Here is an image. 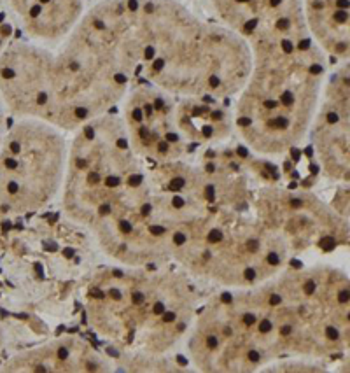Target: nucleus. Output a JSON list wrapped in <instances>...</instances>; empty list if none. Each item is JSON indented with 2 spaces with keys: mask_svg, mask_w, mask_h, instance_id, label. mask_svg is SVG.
I'll return each instance as SVG.
<instances>
[{
  "mask_svg": "<svg viewBox=\"0 0 350 373\" xmlns=\"http://www.w3.org/2000/svg\"><path fill=\"white\" fill-rule=\"evenodd\" d=\"M289 203H291V207H292V208H299V207L303 205V201H301L299 198H292V200H291Z\"/></svg>",
  "mask_w": 350,
  "mask_h": 373,
  "instance_id": "obj_27",
  "label": "nucleus"
},
{
  "mask_svg": "<svg viewBox=\"0 0 350 373\" xmlns=\"http://www.w3.org/2000/svg\"><path fill=\"white\" fill-rule=\"evenodd\" d=\"M205 198L208 201H214L215 200V186L214 184H207L205 186Z\"/></svg>",
  "mask_w": 350,
  "mask_h": 373,
  "instance_id": "obj_8",
  "label": "nucleus"
},
{
  "mask_svg": "<svg viewBox=\"0 0 350 373\" xmlns=\"http://www.w3.org/2000/svg\"><path fill=\"white\" fill-rule=\"evenodd\" d=\"M326 335H328V336H329L331 340H338V336H340V335H338V331H336L335 328H331V326H329V328L326 329Z\"/></svg>",
  "mask_w": 350,
  "mask_h": 373,
  "instance_id": "obj_15",
  "label": "nucleus"
},
{
  "mask_svg": "<svg viewBox=\"0 0 350 373\" xmlns=\"http://www.w3.org/2000/svg\"><path fill=\"white\" fill-rule=\"evenodd\" d=\"M130 39L142 46L149 74L160 84L186 93H229L249 74L245 46L201 25L170 0H126Z\"/></svg>",
  "mask_w": 350,
  "mask_h": 373,
  "instance_id": "obj_1",
  "label": "nucleus"
},
{
  "mask_svg": "<svg viewBox=\"0 0 350 373\" xmlns=\"http://www.w3.org/2000/svg\"><path fill=\"white\" fill-rule=\"evenodd\" d=\"M221 238H222V233H221L219 229H212V231L208 233V242H212V244L219 242Z\"/></svg>",
  "mask_w": 350,
  "mask_h": 373,
  "instance_id": "obj_9",
  "label": "nucleus"
},
{
  "mask_svg": "<svg viewBox=\"0 0 350 373\" xmlns=\"http://www.w3.org/2000/svg\"><path fill=\"white\" fill-rule=\"evenodd\" d=\"M340 301H342V303H347V301H349V291L340 293Z\"/></svg>",
  "mask_w": 350,
  "mask_h": 373,
  "instance_id": "obj_33",
  "label": "nucleus"
},
{
  "mask_svg": "<svg viewBox=\"0 0 350 373\" xmlns=\"http://www.w3.org/2000/svg\"><path fill=\"white\" fill-rule=\"evenodd\" d=\"M67 356H68V352H67V349H60V358H61V359H65Z\"/></svg>",
  "mask_w": 350,
  "mask_h": 373,
  "instance_id": "obj_38",
  "label": "nucleus"
},
{
  "mask_svg": "<svg viewBox=\"0 0 350 373\" xmlns=\"http://www.w3.org/2000/svg\"><path fill=\"white\" fill-rule=\"evenodd\" d=\"M219 14L247 37H256L259 49L303 37L301 0H214Z\"/></svg>",
  "mask_w": 350,
  "mask_h": 373,
  "instance_id": "obj_4",
  "label": "nucleus"
},
{
  "mask_svg": "<svg viewBox=\"0 0 350 373\" xmlns=\"http://www.w3.org/2000/svg\"><path fill=\"white\" fill-rule=\"evenodd\" d=\"M268 263H270V265H278V256H277L275 252H270V256H268Z\"/></svg>",
  "mask_w": 350,
  "mask_h": 373,
  "instance_id": "obj_23",
  "label": "nucleus"
},
{
  "mask_svg": "<svg viewBox=\"0 0 350 373\" xmlns=\"http://www.w3.org/2000/svg\"><path fill=\"white\" fill-rule=\"evenodd\" d=\"M315 37L335 54L349 49V0H306Z\"/></svg>",
  "mask_w": 350,
  "mask_h": 373,
  "instance_id": "obj_6",
  "label": "nucleus"
},
{
  "mask_svg": "<svg viewBox=\"0 0 350 373\" xmlns=\"http://www.w3.org/2000/svg\"><path fill=\"white\" fill-rule=\"evenodd\" d=\"M63 158L61 139L44 125L23 121L0 142V212L40 201L54 186Z\"/></svg>",
  "mask_w": 350,
  "mask_h": 373,
  "instance_id": "obj_3",
  "label": "nucleus"
},
{
  "mask_svg": "<svg viewBox=\"0 0 350 373\" xmlns=\"http://www.w3.org/2000/svg\"><path fill=\"white\" fill-rule=\"evenodd\" d=\"M163 312H165L163 303H156V305H154V314H163Z\"/></svg>",
  "mask_w": 350,
  "mask_h": 373,
  "instance_id": "obj_31",
  "label": "nucleus"
},
{
  "mask_svg": "<svg viewBox=\"0 0 350 373\" xmlns=\"http://www.w3.org/2000/svg\"><path fill=\"white\" fill-rule=\"evenodd\" d=\"M2 133H4V110H2V96H0V142H2Z\"/></svg>",
  "mask_w": 350,
  "mask_h": 373,
  "instance_id": "obj_18",
  "label": "nucleus"
},
{
  "mask_svg": "<svg viewBox=\"0 0 350 373\" xmlns=\"http://www.w3.org/2000/svg\"><path fill=\"white\" fill-rule=\"evenodd\" d=\"M221 300H222V303H231V301H233V296H231L229 293H224V294L221 296Z\"/></svg>",
  "mask_w": 350,
  "mask_h": 373,
  "instance_id": "obj_29",
  "label": "nucleus"
},
{
  "mask_svg": "<svg viewBox=\"0 0 350 373\" xmlns=\"http://www.w3.org/2000/svg\"><path fill=\"white\" fill-rule=\"evenodd\" d=\"M320 247L324 249V251H331V249H335V238H331V236H328V238H322L320 240Z\"/></svg>",
  "mask_w": 350,
  "mask_h": 373,
  "instance_id": "obj_7",
  "label": "nucleus"
},
{
  "mask_svg": "<svg viewBox=\"0 0 350 373\" xmlns=\"http://www.w3.org/2000/svg\"><path fill=\"white\" fill-rule=\"evenodd\" d=\"M177 361H179L182 366H186V365H187V361H186V358H184V356H177Z\"/></svg>",
  "mask_w": 350,
  "mask_h": 373,
  "instance_id": "obj_37",
  "label": "nucleus"
},
{
  "mask_svg": "<svg viewBox=\"0 0 350 373\" xmlns=\"http://www.w3.org/2000/svg\"><path fill=\"white\" fill-rule=\"evenodd\" d=\"M35 268H37V273H39V277H42V266H40V265H35Z\"/></svg>",
  "mask_w": 350,
  "mask_h": 373,
  "instance_id": "obj_40",
  "label": "nucleus"
},
{
  "mask_svg": "<svg viewBox=\"0 0 350 373\" xmlns=\"http://www.w3.org/2000/svg\"><path fill=\"white\" fill-rule=\"evenodd\" d=\"M144 300H145V296H144L142 293H133V294H131V301H133L135 305H140Z\"/></svg>",
  "mask_w": 350,
  "mask_h": 373,
  "instance_id": "obj_13",
  "label": "nucleus"
},
{
  "mask_svg": "<svg viewBox=\"0 0 350 373\" xmlns=\"http://www.w3.org/2000/svg\"><path fill=\"white\" fill-rule=\"evenodd\" d=\"M270 303H271V305H278V303H280V296H278V294H273V296L270 298Z\"/></svg>",
  "mask_w": 350,
  "mask_h": 373,
  "instance_id": "obj_34",
  "label": "nucleus"
},
{
  "mask_svg": "<svg viewBox=\"0 0 350 373\" xmlns=\"http://www.w3.org/2000/svg\"><path fill=\"white\" fill-rule=\"evenodd\" d=\"M172 205H174L175 208H182V207L186 205V201H184L182 196H177V194H175L174 198H172Z\"/></svg>",
  "mask_w": 350,
  "mask_h": 373,
  "instance_id": "obj_11",
  "label": "nucleus"
},
{
  "mask_svg": "<svg viewBox=\"0 0 350 373\" xmlns=\"http://www.w3.org/2000/svg\"><path fill=\"white\" fill-rule=\"evenodd\" d=\"M313 291H315V282L313 280H308L305 284V294H313Z\"/></svg>",
  "mask_w": 350,
  "mask_h": 373,
  "instance_id": "obj_14",
  "label": "nucleus"
},
{
  "mask_svg": "<svg viewBox=\"0 0 350 373\" xmlns=\"http://www.w3.org/2000/svg\"><path fill=\"white\" fill-rule=\"evenodd\" d=\"M63 256L65 258H74V249H70V247L63 249Z\"/></svg>",
  "mask_w": 350,
  "mask_h": 373,
  "instance_id": "obj_32",
  "label": "nucleus"
},
{
  "mask_svg": "<svg viewBox=\"0 0 350 373\" xmlns=\"http://www.w3.org/2000/svg\"><path fill=\"white\" fill-rule=\"evenodd\" d=\"M245 247H247V251H249V252H256V251L259 249V242H257V240H249Z\"/></svg>",
  "mask_w": 350,
  "mask_h": 373,
  "instance_id": "obj_12",
  "label": "nucleus"
},
{
  "mask_svg": "<svg viewBox=\"0 0 350 373\" xmlns=\"http://www.w3.org/2000/svg\"><path fill=\"white\" fill-rule=\"evenodd\" d=\"M291 265H292L294 268H301V266H303V265H301V261H298V259H292V261H291Z\"/></svg>",
  "mask_w": 350,
  "mask_h": 373,
  "instance_id": "obj_36",
  "label": "nucleus"
},
{
  "mask_svg": "<svg viewBox=\"0 0 350 373\" xmlns=\"http://www.w3.org/2000/svg\"><path fill=\"white\" fill-rule=\"evenodd\" d=\"M294 51L285 53L280 46L259 49V65L240 100L236 125L259 151L278 153L291 147L310 121L317 77L324 67L319 61L306 63Z\"/></svg>",
  "mask_w": 350,
  "mask_h": 373,
  "instance_id": "obj_2",
  "label": "nucleus"
},
{
  "mask_svg": "<svg viewBox=\"0 0 350 373\" xmlns=\"http://www.w3.org/2000/svg\"><path fill=\"white\" fill-rule=\"evenodd\" d=\"M163 321L165 322H172V321H175V312H167L165 315H163Z\"/></svg>",
  "mask_w": 350,
  "mask_h": 373,
  "instance_id": "obj_26",
  "label": "nucleus"
},
{
  "mask_svg": "<svg viewBox=\"0 0 350 373\" xmlns=\"http://www.w3.org/2000/svg\"><path fill=\"white\" fill-rule=\"evenodd\" d=\"M25 28L44 39L67 33L77 21L82 0H11Z\"/></svg>",
  "mask_w": 350,
  "mask_h": 373,
  "instance_id": "obj_5",
  "label": "nucleus"
},
{
  "mask_svg": "<svg viewBox=\"0 0 350 373\" xmlns=\"http://www.w3.org/2000/svg\"><path fill=\"white\" fill-rule=\"evenodd\" d=\"M151 210H153V207H151L149 203L142 205V214H144V215H149V214H151Z\"/></svg>",
  "mask_w": 350,
  "mask_h": 373,
  "instance_id": "obj_30",
  "label": "nucleus"
},
{
  "mask_svg": "<svg viewBox=\"0 0 350 373\" xmlns=\"http://www.w3.org/2000/svg\"><path fill=\"white\" fill-rule=\"evenodd\" d=\"M91 296H93V298H96V300H102L105 294H103L100 289H91Z\"/></svg>",
  "mask_w": 350,
  "mask_h": 373,
  "instance_id": "obj_28",
  "label": "nucleus"
},
{
  "mask_svg": "<svg viewBox=\"0 0 350 373\" xmlns=\"http://www.w3.org/2000/svg\"><path fill=\"white\" fill-rule=\"evenodd\" d=\"M249 359H250L252 363H257V361H259V352H257V350H250V352H249Z\"/></svg>",
  "mask_w": 350,
  "mask_h": 373,
  "instance_id": "obj_25",
  "label": "nucleus"
},
{
  "mask_svg": "<svg viewBox=\"0 0 350 373\" xmlns=\"http://www.w3.org/2000/svg\"><path fill=\"white\" fill-rule=\"evenodd\" d=\"M149 231H151L153 235H156V236H158V235H163V233H165V228H163V226H151V228H149Z\"/></svg>",
  "mask_w": 350,
  "mask_h": 373,
  "instance_id": "obj_17",
  "label": "nucleus"
},
{
  "mask_svg": "<svg viewBox=\"0 0 350 373\" xmlns=\"http://www.w3.org/2000/svg\"><path fill=\"white\" fill-rule=\"evenodd\" d=\"M245 279H247V280H254V279H256L254 268H245Z\"/></svg>",
  "mask_w": 350,
  "mask_h": 373,
  "instance_id": "obj_20",
  "label": "nucleus"
},
{
  "mask_svg": "<svg viewBox=\"0 0 350 373\" xmlns=\"http://www.w3.org/2000/svg\"><path fill=\"white\" fill-rule=\"evenodd\" d=\"M110 296H112L114 300H119V298H121V293H119L117 289H110Z\"/></svg>",
  "mask_w": 350,
  "mask_h": 373,
  "instance_id": "obj_35",
  "label": "nucleus"
},
{
  "mask_svg": "<svg viewBox=\"0 0 350 373\" xmlns=\"http://www.w3.org/2000/svg\"><path fill=\"white\" fill-rule=\"evenodd\" d=\"M98 212H100V215H107L110 212V203H102L100 208H98Z\"/></svg>",
  "mask_w": 350,
  "mask_h": 373,
  "instance_id": "obj_16",
  "label": "nucleus"
},
{
  "mask_svg": "<svg viewBox=\"0 0 350 373\" xmlns=\"http://www.w3.org/2000/svg\"><path fill=\"white\" fill-rule=\"evenodd\" d=\"M174 242L177 244V245H182V244L186 242V236H184L182 233H175V235H174Z\"/></svg>",
  "mask_w": 350,
  "mask_h": 373,
  "instance_id": "obj_19",
  "label": "nucleus"
},
{
  "mask_svg": "<svg viewBox=\"0 0 350 373\" xmlns=\"http://www.w3.org/2000/svg\"><path fill=\"white\" fill-rule=\"evenodd\" d=\"M207 347L208 349H215L217 347V338L215 336H208L207 338Z\"/></svg>",
  "mask_w": 350,
  "mask_h": 373,
  "instance_id": "obj_21",
  "label": "nucleus"
},
{
  "mask_svg": "<svg viewBox=\"0 0 350 373\" xmlns=\"http://www.w3.org/2000/svg\"><path fill=\"white\" fill-rule=\"evenodd\" d=\"M35 370H37V372H46V368H44V366H37Z\"/></svg>",
  "mask_w": 350,
  "mask_h": 373,
  "instance_id": "obj_41",
  "label": "nucleus"
},
{
  "mask_svg": "<svg viewBox=\"0 0 350 373\" xmlns=\"http://www.w3.org/2000/svg\"><path fill=\"white\" fill-rule=\"evenodd\" d=\"M121 229L123 233H131V224L128 221H121Z\"/></svg>",
  "mask_w": 350,
  "mask_h": 373,
  "instance_id": "obj_22",
  "label": "nucleus"
},
{
  "mask_svg": "<svg viewBox=\"0 0 350 373\" xmlns=\"http://www.w3.org/2000/svg\"><path fill=\"white\" fill-rule=\"evenodd\" d=\"M271 328H273V324H271L270 321H261V322H259V331H261V333H270Z\"/></svg>",
  "mask_w": 350,
  "mask_h": 373,
  "instance_id": "obj_10",
  "label": "nucleus"
},
{
  "mask_svg": "<svg viewBox=\"0 0 350 373\" xmlns=\"http://www.w3.org/2000/svg\"><path fill=\"white\" fill-rule=\"evenodd\" d=\"M280 333H282V335H289V333H291V328H289V326H284Z\"/></svg>",
  "mask_w": 350,
  "mask_h": 373,
  "instance_id": "obj_39",
  "label": "nucleus"
},
{
  "mask_svg": "<svg viewBox=\"0 0 350 373\" xmlns=\"http://www.w3.org/2000/svg\"><path fill=\"white\" fill-rule=\"evenodd\" d=\"M243 322H245V324H254V322H256V317H254L252 314H245V315H243Z\"/></svg>",
  "mask_w": 350,
  "mask_h": 373,
  "instance_id": "obj_24",
  "label": "nucleus"
}]
</instances>
